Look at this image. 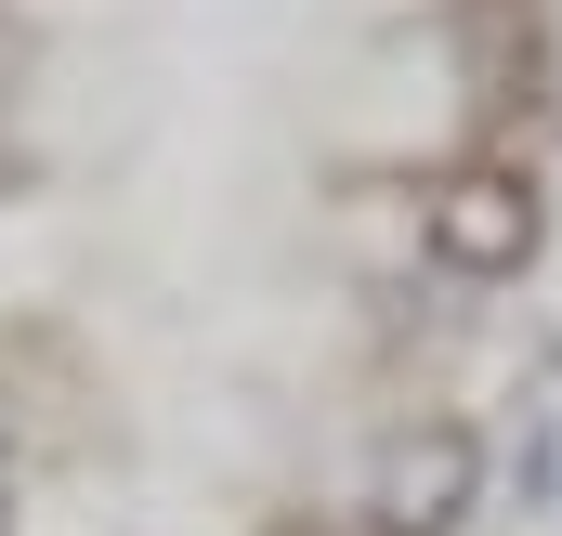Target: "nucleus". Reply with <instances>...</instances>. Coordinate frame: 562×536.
<instances>
[{"instance_id": "1", "label": "nucleus", "mask_w": 562, "mask_h": 536, "mask_svg": "<svg viewBox=\"0 0 562 536\" xmlns=\"http://www.w3.org/2000/svg\"><path fill=\"white\" fill-rule=\"evenodd\" d=\"M484 511V445H471V418H406L393 445H380V471H367V524L380 536H458Z\"/></svg>"}, {"instance_id": "2", "label": "nucleus", "mask_w": 562, "mask_h": 536, "mask_svg": "<svg viewBox=\"0 0 562 536\" xmlns=\"http://www.w3.org/2000/svg\"><path fill=\"white\" fill-rule=\"evenodd\" d=\"M431 263L445 275H524L537 263V183L524 170H458L431 197Z\"/></svg>"}, {"instance_id": "3", "label": "nucleus", "mask_w": 562, "mask_h": 536, "mask_svg": "<svg viewBox=\"0 0 562 536\" xmlns=\"http://www.w3.org/2000/svg\"><path fill=\"white\" fill-rule=\"evenodd\" d=\"M524 498H537V511L562 498V432H550V418H537V445H524Z\"/></svg>"}, {"instance_id": "4", "label": "nucleus", "mask_w": 562, "mask_h": 536, "mask_svg": "<svg viewBox=\"0 0 562 536\" xmlns=\"http://www.w3.org/2000/svg\"><path fill=\"white\" fill-rule=\"evenodd\" d=\"M0 524H13V511H0Z\"/></svg>"}]
</instances>
